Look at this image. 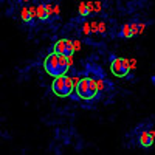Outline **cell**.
Instances as JSON below:
<instances>
[{"label": "cell", "instance_id": "cell-1", "mask_svg": "<svg viewBox=\"0 0 155 155\" xmlns=\"http://www.w3.org/2000/svg\"><path fill=\"white\" fill-rule=\"evenodd\" d=\"M71 56H59L54 53H50L44 59V70L48 76L58 78L62 74H67L70 65H71Z\"/></svg>", "mask_w": 155, "mask_h": 155}, {"label": "cell", "instance_id": "cell-2", "mask_svg": "<svg viewBox=\"0 0 155 155\" xmlns=\"http://www.w3.org/2000/svg\"><path fill=\"white\" fill-rule=\"evenodd\" d=\"M74 93H76V98H79L82 101H95L101 93L96 78H93L92 74L82 76L74 85Z\"/></svg>", "mask_w": 155, "mask_h": 155}, {"label": "cell", "instance_id": "cell-3", "mask_svg": "<svg viewBox=\"0 0 155 155\" xmlns=\"http://www.w3.org/2000/svg\"><path fill=\"white\" fill-rule=\"evenodd\" d=\"M74 85L76 82L73 81V78L68 74H62L58 76L51 82V92H53L58 98H70L74 92Z\"/></svg>", "mask_w": 155, "mask_h": 155}, {"label": "cell", "instance_id": "cell-4", "mask_svg": "<svg viewBox=\"0 0 155 155\" xmlns=\"http://www.w3.org/2000/svg\"><path fill=\"white\" fill-rule=\"evenodd\" d=\"M110 71L116 78H129L132 71L130 62H129V59H124V58L110 56Z\"/></svg>", "mask_w": 155, "mask_h": 155}, {"label": "cell", "instance_id": "cell-5", "mask_svg": "<svg viewBox=\"0 0 155 155\" xmlns=\"http://www.w3.org/2000/svg\"><path fill=\"white\" fill-rule=\"evenodd\" d=\"M51 53L59 54V56H73V53H74L73 41H70V39H59L53 45V51Z\"/></svg>", "mask_w": 155, "mask_h": 155}, {"label": "cell", "instance_id": "cell-6", "mask_svg": "<svg viewBox=\"0 0 155 155\" xmlns=\"http://www.w3.org/2000/svg\"><path fill=\"white\" fill-rule=\"evenodd\" d=\"M53 5L51 3H39L36 6V19H39L41 22H47L51 19V16H53Z\"/></svg>", "mask_w": 155, "mask_h": 155}, {"label": "cell", "instance_id": "cell-7", "mask_svg": "<svg viewBox=\"0 0 155 155\" xmlns=\"http://www.w3.org/2000/svg\"><path fill=\"white\" fill-rule=\"evenodd\" d=\"M153 140H155V132L153 130H141L138 135V143L141 147H150L153 144Z\"/></svg>", "mask_w": 155, "mask_h": 155}, {"label": "cell", "instance_id": "cell-8", "mask_svg": "<svg viewBox=\"0 0 155 155\" xmlns=\"http://www.w3.org/2000/svg\"><path fill=\"white\" fill-rule=\"evenodd\" d=\"M20 16H22V22L23 23L33 25L34 23V17H36V8H33V6H30V8L28 6H23Z\"/></svg>", "mask_w": 155, "mask_h": 155}, {"label": "cell", "instance_id": "cell-9", "mask_svg": "<svg viewBox=\"0 0 155 155\" xmlns=\"http://www.w3.org/2000/svg\"><path fill=\"white\" fill-rule=\"evenodd\" d=\"M118 36L121 39H130V37H134L135 33H134V28H132V23H124L121 27V30H120V33H118Z\"/></svg>", "mask_w": 155, "mask_h": 155}, {"label": "cell", "instance_id": "cell-10", "mask_svg": "<svg viewBox=\"0 0 155 155\" xmlns=\"http://www.w3.org/2000/svg\"><path fill=\"white\" fill-rule=\"evenodd\" d=\"M79 14H81L82 17L90 16V9H88V6H87V2H82V3L79 5Z\"/></svg>", "mask_w": 155, "mask_h": 155}, {"label": "cell", "instance_id": "cell-11", "mask_svg": "<svg viewBox=\"0 0 155 155\" xmlns=\"http://www.w3.org/2000/svg\"><path fill=\"white\" fill-rule=\"evenodd\" d=\"M101 11V2H93V12H99Z\"/></svg>", "mask_w": 155, "mask_h": 155}, {"label": "cell", "instance_id": "cell-12", "mask_svg": "<svg viewBox=\"0 0 155 155\" xmlns=\"http://www.w3.org/2000/svg\"><path fill=\"white\" fill-rule=\"evenodd\" d=\"M84 34H90V33H92V27H90V25L88 23H84Z\"/></svg>", "mask_w": 155, "mask_h": 155}, {"label": "cell", "instance_id": "cell-13", "mask_svg": "<svg viewBox=\"0 0 155 155\" xmlns=\"http://www.w3.org/2000/svg\"><path fill=\"white\" fill-rule=\"evenodd\" d=\"M73 48H74V51L79 50V48H81V42H79V41H74V42H73Z\"/></svg>", "mask_w": 155, "mask_h": 155}, {"label": "cell", "instance_id": "cell-14", "mask_svg": "<svg viewBox=\"0 0 155 155\" xmlns=\"http://www.w3.org/2000/svg\"><path fill=\"white\" fill-rule=\"evenodd\" d=\"M129 62H130V68L134 70V68L137 67V61H135V59H130V61H129Z\"/></svg>", "mask_w": 155, "mask_h": 155}, {"label": "cell", "instance_id": "cell-15", "mask_svg": "<svg viewBox=\"0 0 155 155\" xmlns=\"http://www.w3.org/2000/svg\"><path fill=\"white\" fill-rule=\"evenodd\" d=\"M23 2H25V3H27V2H28V0H23Z\"/></svg>", "mask_w": 155, "mask_h": 155}]
</instances>
